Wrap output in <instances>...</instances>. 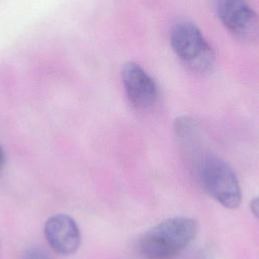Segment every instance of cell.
Listing matches in <instances>:
<instances>
[{"mask_svg":"<svg viewBox=\"0 0 259 259\" xmlns=\"http://www.w3.org/2000/svg\"><path fill=\"white\" fill-rule=\"evenodd\" d=\"M199 178L205 192L227 208H237L242 200L239 180L223 159L206 156L199 165Z\"/></svg>","mask_w":259,"mask_h":259,"instance_id":"cell-3","label":"cell"},{"mask_svg":"<svg viewBox=\"0 0 259 259\" xmlns=\"http://www.w3.org/2000/svg\"><path fill=\"white\" fill-rule=\"evenodd\" d=\"M170 44L173 52L189 71L204 74L211 71L215 54L201 30L193 23L183 21L171 30Z\"/></svg>","mask_w":259,"mask_h":259,"instance_id":"cell-2","label":"cell"},{"mask_svg":"<svg viewBox=\"0 0 259 259\" xmlns=\"http://www.w3.org/2000/svg\"><path fill=\"white\" fill-rule=\"evenodd\" d=\"M197 232L196 220L174 217L145 232L138 239L136 249L144 259H173L194 241Z\"/></svg>","mask_w":259,"mask_h":259,"instance_id":"cell-1","label":"cell"},{"mask_svg":"<svg viewBox=\"0 0 259 259\" xmlns=\"http://www.w3.org/2000/svg\"><path fill=\"white\" fill-rule=\"evenodd\" d=\"M23 259H50V258L45 253L38 250H31L24 256Z\"/></svg>","mask_w":259,"mask_h":259,"instance_id":"cell-8","label":"cell"},{"mask_svg":"<svg viewBox=\"0 0 259 259\" xmlns=\"http://www.w3.org/2000/svg\"><path fill=\"white\" fill-rule=\"evenodd\" d=\"M250 208H251V211L253 212L254 215L257 217L258 214V199L257 198H254L251 203H250Z\"/></svg>","mask_w":259,"mask_h":259,"instance_id":"cell-9","label":"cell"},{"mask_svg":"<svg viewBox=\"0 0 259 259\" xmlns=\"http://www.w3.org/2000/svg\"><path fill=\"white\" fill-rule=\"evenodd\" d=\"M198 130V124L195 119L190 116H179L174 121V131L178 139L190 141L194 138Z\"/></svg>","mask_w":259,"mask_h":259,"instance_id":"cell-7","label":"cell"},{"mask_svg":"<svg viewBox=\"0 0 259 259\" xmlns=\"http://www.w3.org/2000/svg\"><path fill=\"white\" fill-rule=\"evenodd\" d=\"M46 239L58 254H74L81 244V234L76 222L68 214H55L49 218L44 228Z\"/></svg>","mask_w":259,"mask_h":259,"instance_id":"cell-6","label":"cell"},{"mask_svg":"<svg viewBox=\"0 0 259 259\" xmlns=\"http://www.w3.org/2000/svg\"><path fill=\"white\" fill-rule=\"evenodd\" d=\"M121 79L130 103L137 109L152 107L159 98L154 78L138 63L127 61L121 68Z\"/></svg>","mask_w":259,"mask_h":259,"instance_id":"cell-5","label":"cell"},{"mask_svg":"<svg viewBox=\"0 0 259 259\" xmlns=\"http://www.w3.org/2000/svg\"><path fill=\"white\" fill-rule=\"evenodd\" d=\"M217 13L224 26L238 40L251 44L257 39V14L245 0H218Z\"/></svg>","mask_w":259,"mask_h":259,"instance_id":"cell-4","label":"cell"},{"mask_svg":"<svg viewBox=\"0 0 259 259\" xmlns=\"http://www.w3.org/2000/svg\"><path fill=\"white\" fill-rule=\"evenodd\" d=\"M4 164H5V154L2 147L0 146V173L4 168Z\"/></svg>","mask_w":259,"mask_h":259,"instance_id":"cell-10","label":"cell"}]
</instances>
